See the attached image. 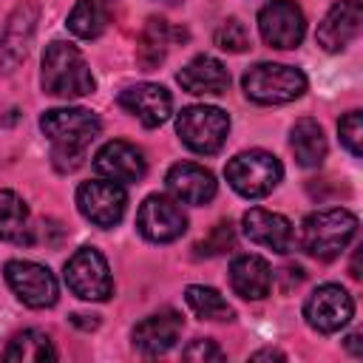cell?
I'll return each mask as SVG.
<instances>
[{"label":"cell","instance_id":"obj_11","mask_svg":"<svg viewBox=\"0 0 363 363\" xmlns=\"http://www.w3.org/2000/svg\"><path fill=\"white\" fill-rule=\"evenodd\" d=\"M258 31L272 48H298L306 34V17L292 0H269L258 11Z\"/></svg>","mask_w":363,"mask_h":363},{"label":"cell","instance_id":"obj_17","mask_svg":"<svg viewBox=\"0 0 363 363\" xmlns=\"http://www.w3.org/2000/svg\"><path fill=\"white\" fill-rule=\"evenodd\" d=\"M164 184L170 190V196L179 204H207L216 196V179L207 167L196 164V162H179L167 170Z\"/></svg>","mask_w":363,"mask_h":363},{"label":"cell","instance_id":"obj_30","mask_svg":"<svg viewBox=\"0 0 363 363\" xmlns=\"http://www.w3.org/2000/svg\"><path fill=\"white\" fill-rule=\"evenodd\" d=\"M233 241H235L233 224H230V221H221V224L213 227V233H210L196 250H199V255H218V252H224L227 247H233Z\"/></svg>","mask_w":363,"mask_h":363},{"label":"cell","instance_id":"obj_22","mask_svg":"<svg viewBox=\"0 0 363 363\" xmlns=\"http://www.w3.org/2000/svg\"><path fill=\"white\" fill-rule=\"evenodd\" d=\"M289 147L298 159L301 167H318L323 159H326V136H323V128L303 116L292 125L289 130Z\"/></svg>","mask_w":363,"mask_h":363},{"label":"cell","instance_id":"obj_6","mask_svg":"<svg viewBox=\"0 0 363 363\" xmlns=\"http://www.w3.org/2000/svg\"><path fill=\"white\" fill-rule=\"evenodd\" d=\"M179 139L201 156L218 153L230 133V116L216 105H190L176 116Z\"/></svg>","mask_w":363,"mask_h":363},{"label":"cell","instance_id":"obj_32","mask_svg":"<svg viewBox=\"0 0 363 363\" xmlns=\"http://www.w3.org/2000/svg\"><path fill=\"white\" fill-rule=\"evenodd\" d=\"M252 360H284V354L275 352V349H261V352L252 354Z\"/></svg>","mask_w":363,"mask_h":363},{"label":"cell","instance_id":"obj_28","mask_svg":"<svg viewBox=\"0 0 363 363\" xmlns=\"http://www.w3.org/2000/svg\"><path fill=\"white\" fill-rule=\"evenodd\" d=\"M213 40H216V45H218L221 51H230V54H241V51L250 48V34H247V28H244V23H241L238 17L224 20V23L216 28Z\"/></svg>","mask_w":363,"mask_h":363},{"label":"cell","instance_id":"obj_9","mask_svg":"<svg viewBox=\"0 0 363 363\" xmlns=\"http://www.w3.org/2000/svg\"><path fill=\"white\" fill-rule=\"evenodd\" d=\"M77 207L79 213L96 224V227H113L122 221L125 207H128V193L119 182L111 179H94L82 182L77 190Z\"/></svg>","mask_w":363,"mask_h":363},{"label":"cell","instance_id":"obj_16","mask_svg":"<svg viewBox=\"0 0 363 363\" xmlns=\"http://www.w3.org/2000/svg\"><path fill=\"white\" fill-rule=\"evenodd\" d=\"M244 233L252 244L267 247L281 255L295 247V230H292L289 218L281 213L264 210V207H252L244 213Z\"/></svg>","mask_w":363,"mask_h":363},{"label":"cell","instance_id":"obj_24","mask_svg":"<svg viewBox=\"0 0 363 363\" xmlns=\"http://www.w3.org/2000/svg\"><path fill=\"white\" fill-rule=\"evenodd\" d=\"M173 37H179V31L170 28L167 20H159V17H150L142 37H139V45H136V60L145 71L156 68L164 57H167V48L173 43Z\"/></svg>","mask_w":363,"mask_h":363},{"label":"cell","instance_id":"obj_2","mask_svg":"<svg viewBox=\"0 0 363 363\" xmlns=\"http://www.w3.org/2000/svg\"><path fill=\"white\" fill-rule=\"evenodd\" d=\"M43 91L51 96L74 99V96H88L94 94L96 82L91 74V65L85 62L82 51L71 43L54 40L45 54H43V71H40Z\"/></svg>","mask_w":363,"mask_h":363},{"label":"cell","instance_id":"obj_33","mask_svg":"<svg viewBox=\"0 0 363 363\" xmlns=\"http://www.w3.org/2000/svg\"><path fill=\"white\" fill-rule=\"evenodd\" d=\"M346 346H349V349H352L354 354H363V349H360V335H357V332L346 337Z\"/></svg>","mask_w":363,"mask_h":363},{"label":"cell","instance_id":"obj_5","mask_svg":"<svg viewBox=\"0 0 363 363\" xmlns=\"http://www.w3.org/2000/svg\"><path fill=\"white\" fill-rule=\"evenodd\" d=\"M224 176H227V184L238 196L264 199L278 187V182L284 176V167L267 150H244V153H238L227 162Z\"/></svg>","mask_w":363,"mask_h":363},{"label":"cell","instance_id":"obj_18","mask_svg":"<svg viewBox=\"0 0 363 363\" xmlns=\"http://www.w3.org/2000/svg\"><path fill=\"white\" fill-rule=\"evenodd\" d=\"M179 335H182V315L176 309H162L133 326V346L142 354L153 357V354L170 352L176 346Z\"/></svg>","mask_w":363,"mask_h":363},{"label":"cell","instance_id":"obj_14","mask_svg":"<svg viewBox=\"0 0 363 363\" xmlns=\"http://www.w3.org/2000/svg\"><path fill=\"white\" fill-rule=\"evenodd\" d=\"M119 105L136 116L145 128H159L167 122L170 111H173V99H170V91L164 85H156V82H136L130 88H125L119 94Z\"/></svg>","mask_w":363,"mask_h":363},{"label":"cell","instance_id":"obj_29","mask_svg":"<svg viewBox=\"0 0 363 363\" xmlns=\"http://www.w3.org/2000/svg\"><path fill=\"white\" fill-rule=\"evenodd\" d=\"M337 133H340V145L352 156H363V113L360 111H349L337 122Z\"/></svg>","mask_w":363,"mask_h":363},{"label":"cell","instance_id":"obj_1","mask_svg":"<svg viewBox=\"0 0 363 363\" xmlns=\"http://www.w3.org/2000/svg\"><path fill=\"white\" fill-rule=\"evenodd\" d=\"M40 128L51 142V156L60 170L82 164L85 150L99 136V119L85 108H51L40 116Z\"/></svg>","mask_w":363,"mask_h":363},{"label":"cell","instance_id":"obj_25","mask_svg":"<svg viewBox=\"0 0 363 363\" xmlns=\"http://www.w3.org/2000/svg\"><path fill=\"white\" fill-rule=\"evenodd\" d=\"M108 20L111 0H77L68 14V31L82 40H94L108 28Z\"/></svg>","mask_w":363,"mask_h":363},{"label":"cell","instance_id":"obj_34","mask_svg":"<svg viewBox=\"0 0 363 363\" xmlns=\"http://www.w3.org/2000/svg\"><path fill=\"white\" fill-rule=\"evenodd\" d=\"M164 3H179V0H164Z\"/></svg>","mask_w":363,"mask_h":363},{"label":"cell","instance_id":"obj_4","mask_svg":"<svg viewBox=\"0 0 363 363\" xmlns=\"http://www.w3.org/2000/svg\"><path fill=\"white\" fill-rule=\"evenodd\" d=\"M241 85H244L247 99H252L258 105H286L306 91V77H303V71H298L292 65L258 62L244 74Z\"/></svg>","mask_w":363,"mask_h":363},{"label":"cell","instance_id":"obj_7","mask_svg":"<svg viewBox=\"0 0 363 363\" xmlns=\"http://www.w3.org/2000/svg\"><path fill=\"white\" fill-rule=\"evenodd\" d=\"M68 289L82 301H108L113 295V278L108 269V261L99 250L82 247L65 261L62 272Z\"/></svg>","mask_w":363,"mask_h":363},{"label":"cell","instance_id":"obj_10","mask_svg":"<svg viewBox=\"0 0 363 363\" xmlns=\"http://www.w3.org/2000/svg\"><path fill=\"white\" fill-rule=\"evenodd\" d=\"M136 230L153 244H170L187 230V216L170 196H147L136 213Z\"/></svg>","mask_w":363,"mask_h":363},{"label":"cell","instance_id":"obj_13","mask_svg":"<svg viewBox=\"0 0 363 363\" xmlns=\"http://www.w3.org/2000/svg\"><path fill=\"white\" fill-rule=\"evenodd\" d=\"M94 170L111 182H119V184H130V182H139L145 173H147V159L145 153L130 145V142H122V139H113L108 145H102L94 156Z\"/></svg>","mask_w":363,"mask_h":363},{"label":"cell","instance_id":"obj_21","mask_svg":"<svg viewBox=\"0 0 363 363\" xmlns=\"http://www.w3.org/2000/svg\"><path fill=\"white\" fill-rule=\"evenodd\" d=\"M230 286L247 301H261L272 289V269L261 255H238L230 264Z\"/></svg>","mask_w":363,"mask_h":363},{"label":"cell","instance_id":"obj_26","mask_svg":"<svg viewBox=\"0 0 363 363\" xmlns=\"http://www.w3.org/2000/svg\"><path fill=\"white\" fill-rule=\"evenodd\" d=\"M0 238L14 241V244L31 241L28 207L14 190H0Z\"/></svg>","mask_w":363,"mask_h":363},{"label":"cell","instance_id":"obj_8","mask_svg":"<svg viewBox=\"0 0 363 363\" xmlns=\"http://www.w3.org/2000/svg\"><path fill=\"white\" fill-rule=\"evenodd\" d=\"M6 284L17 295L20 303L31 309H48L57 303V278L48 267L37 261H9L6 264Z\"/></svg>","mask_w":363,"mask_h":363},{"label":"cell","instance_id":"obj_23","mask_svg":"<svg viewBox=\"0 0 363 363\" xmlns=\"http://www.w3.org/2000/svg\"><path fill=\"white\" fill-rule=\"evenodd\" d=\"M3 357L9 363H45V360H57V349L51 343V337L40 329H26V332H17Z\"/></svg>","mask_w":363,"mask_h":363},{"label":"cell","instance_id":"obj_12","mask_svg":"<svg viewBox=\"0 0 363 363\" xmlns=\"http://www.w3.org/2000/svg\"><path fill=\"white\" fill-rule=\"evenodd\" d=\"M354 315V301L352 295L337 286V284H323L318 286L306 303H303V318L306 323L315 329V332H323V335H332V332H340Z\"/></svg>","mask_w":363,"mask_h":363},{"label":"cell","instance_id":"obj_19","mask_svg":"<svg viewBox=\"0 0 363 363\" xmlns=\"http://www.w3.org/2000/svg\"><path fill=\"white\" fill-rule=\"evenodd\" d=\"M176 79L187 94H196V96H218V94H224L230 88V74H227L224 62L210 57V54L193 57L176 74Z\"/></svg>","mask_w":363,"mask_h":363},{"label":"cell","instance_id":"obj_3","mask_svg":"<svg viewBox=\"0 0 363 363\" xmlns=\"http://www.w3.org/2000/svg\"><path fill=\"white\" fill-rule=\"evenodd\" d=\"M357 233V216L343 207L309 213L301 224V250L318 261L337 258Z\"/></svg>","mask_w":363,"mask_h":363},{"label":"cell","instance_id":"obj_15","mask_svg":"<svg viewBox=\"0 0 363 363\" xmlns=\"http://www.w3.org/2000/svg\"><path fill=\"white\" fill-rule=\"evenodd\" d=\"M360 26H363L360 0H337L318 26V45L332 54L343 51L360 34Z\"/></svg>","mask_w":363,"mask_h":363},{"label":"cell","instance_id":"obj_31","mask_svg":"<svg viewBox=\"0 0 363 363\" xmlns=\"http://www.w3.org/2000/svg\"><path fill=\"white\" fill-rule=\"evenodd\" d=\"M182 357L184 360H213V363H218V360H224V352L213 343V340H193L184 352H182Z\"/></svg>","mask_w":363,"mask_h":363},{"label":"cell","instance_id":"obj_27","mask_svg":"<svg viewBox=\"0 0 363 363\" xmlns=\"http://www.w3.org/2000/svg\"><path fill=\"white\" fill-rule=\"evenodd\" d=\"M184 301L193 309V315L201 318V320H233V306L213 286L193 284V286L184 289Z\"/></svg>","mask_w":363,"mask_h":363},{"label":"cell","instance_id":"obj_20","mask_svg":"<svg viewBox=\"0 0 363 363\" xmlns=\"http://www.w3.org/2000/svg\"><path fill=\"white\" fill-rule=\"evenodd\" d=\"M34 23H37V6L23 3L14 9V14L9 17V26L0 34V71H11L26 57L34 34Z\"/></svg>","mask_w":363,"mask_h":363}]
</instances>
